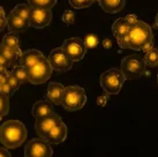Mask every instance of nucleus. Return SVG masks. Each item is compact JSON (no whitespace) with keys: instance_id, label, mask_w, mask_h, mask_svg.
I'll use <instances>...</instances> for the list:
<instances>
[{"instance_id":"f257e3e1","label":"nucleus","mask_w":158,"mask_h":157,"mask_svg":"<svg viewBox=\"0 0 158 157\" xmlns=\"http://www.w3.org/2000/svg\"><path fill=\"white\" fill-rule=\"evenodd\" d=\"M27 140V128L19 120H8L0 126V142L6 148L14 149L23 144Z\"/></svg>"},{"instance_id":"f03ea898","label":"nucleus","mask_w":158,"mask_h":157,"mask_svg":"<svg viewBox=\"0 0 158 157\" xmlns=\"http://www.w3.org/2000/svg\"><path fill=\"white\" fill-rule=\"evenodd\" d=\"M129 49L134 51H142L150 43H154V34L151 27L145 22L139 21L131 27L129 30Z\"/></svg>"},{"instance_id":"7ed1b4c3","label":"nucleus","mask_w":158,"mask_h":157,"mask_svg":"<svg viewBox=\"0 0 158 157\" xmlns=\"http://www.w3.org/2000/svg\"><path fill=\"white\" fill-rule=\"evenodd\" d=\"M125 81H126V78H125L123 73L121 72V70L115 68V67L105 70L101 75V78H99L101 87L103 88V90L107 95H117V94H119Z\"/></svg>"},{"instance_id":"20e7f679","label":"nucleus","mask_w":158,"mask_h":157,"mask_svg":"<svg viewBox=\"0 0 158 157\" xmlns=\"http://www.w3.org/2000/svg\"><path fill=\"white\" fill-rule=\"evenodd\" d=\"M87 103V94L80 86H68L64 90L62 106L64 109L73 112L81 110Z\"/></svg>"},{"instance_id":"39448f33","label":"nucleus","mask_w":158,"mask_h":157,"mask_svg":"<svg viewBox=\"0 0 158 157\" xmlns=\"http://www.w3.org/2000/svg\"><path fill=\"white\" fill-rule=\"evenodd\" d=\"M145 64L143 57L139 53H134L125 57L121 60V72L123 73L126 80H137L141 78L145 72Z\"/></svg>"},{"instance_id":"423d86ee","label":"nucleus","mask_w":158,"mask_h":157,"mask_svg":"<svg viewBox=\"0 0 158 157\" xmlns=\"http://www.w3.org/2000/svg\"><path fill=\"white\" fill-rule=\"evenodd\" d=\"M28 70V81L32 84H42L46 82L52 75V67L46 58L43 56Z\"/></svg>"},{"instance_id":"0eeeda50","label":"nucleus","mask_w":158,"mask_h":157,"mask_svg":"<svg viewBox=\"0 0 158 157\" xmlns=\"http://www.w3.org/2000/svg\"><path fill=\"white\" fill-rule=\"evenodd\" d=\"M52 155V147L50 142L44 138L31 140L24 147L26 157H51Z\"/></svg>"},{"instance_id":"6e6552de","label":"nucleus","mask_w":158,"mask_h":157,"mask_svg":"<svg viewBox=\"0 0 158 157\" xmlns=\"http://www.w3.org/2000/svg\"><path fill=\"white\" fill-rule=\"evenodd\" d=\"M48 60L52 67V70L59 72V73H65L67 70H69L74 62L61 48L53 49L48 54Z\"/></svg>"},{"instance_id":"1a4fd4ad","label":"nucleus","mask_w":158,"mask_h":157,"mask_svg":"<svg viewBox=\"0 0 158 157\" xmlns=\"http://www.w3.org/2000/svg\"><path fill=\"white\" fill-rule=\"evenodd\" d=\"M61 49L73 61L82 60L87 53V48L83 39L80 37H72L66 39L61 45Z\"/></svg>"},{"instance_id":"9d476101","label":"nucleus","mask_w":158,"mask_h":157,"mask_svg":"<svg viewBox=\"0 0 158 157\" xmlns=\"http://www.w3.org/2000/svg\"><path fill=\"white\" fill-rule=\"evenodd\" d=\"M62 120L60 116H58L56 112H53L48 116L36 118L35 122V131L37 133L38 138H44L46 136L48 132L52 129L54 126H57L58 124H60Z\"/></svg>"},{"instance_id":"9b49d317","label":"nucleus","mask_w":158,"mask_h":157,"mask_svg":"<svg viewBox=\"0 0 158 157\" xmlns=\"http://www.w3.org/2000/svg\"><path fill=\"white\" fill-rule=\"evenodd\" d=\"M52 21L51 9H32L29 19V26L36 29H43Z\"/></svg>"},{"instance_id":"f8f14e48","label":"nucleus","mask_w":158,"mask_h":157,"mask_svg":"<svg viewBox=\"0 0 158 157\" xmlns=\"http://www.w3.org/2000/svg\"><path fill=\"white\" fill-rule=\"evenodd\" d=\"M67 132H68V129H67L66 124H64V121H61L48 132L45 136V139L48 140L50 143L60 144L67 139Z\"/></svg>"},{"instance_id":"ddd939ff","label":"nucleus","mask_w":158,"mask_h":157,"mask_svg":"<svg viewBox=\"0 0 158 157\" xmlns=\"http://www.w3.org/2000/svg\"><path fill=\"white\" fill-rule=\"evenodd\" d=\"M64 90L65 87L61 83L58 82H51L48 87V98L51 100L54 105H61L62 104V98H64Z\"/></svg>"},{"instance_id":"4468645a","label":"nucleus","mask_w":158,"mask_h":157,"mask_svg":"<svg viewBox=\"0 0 158 157\" xmlns=\"http://www.w3.org/2000/svg\"><path fill=\"white\" fill-rule=\"evenodd\" d=\"M0 53L7 58L10 66H13L20 61V58L22 56V50L20 46H7L5 44H0Z\"/></svg>"},{"instance_id":"2eb2a0df","label":"nucleus","mask_w":158,"mask_h":157,"mask_svg":"<svg viewBox=\"0 0 158 157\" xmlns=\"http://www.w3.org/2000/svg\"><path fill=\"white\" fill-rule=\"evenodd\" d=\"M29 27V22L23 20V19L19 18L14 14L9 13L7 16V28H8L9 32H22Z\"/></svg>"},{"instance_id":"dca6fc26","label":"nucleus","mask_w":158,"mask_h":157,"mask_svg":"<svg viewBox=\"0 0 158 157\" xmlns=\"http://www.w3.org/2000/svg\"><path fill=\"white\" fill-rule=\"evenodd\" d=\"M40 57H43L42 51L36 50V49H31V50H28V51L22 52V56L20 58L19 64L22 65L23 67H26V68H30L35 62L38 61V59Z\"/></svg>"},{"instance_id":"f3484780","label":"nucleus","mask_w":158,"mask_h":157,"mask_svg":"<svg viewBox=\"0 0 158 157\" xmlns=\"http://www.w3.org/2000/svg\"><path fill=\"white\" fill-rule=\"evenodd\" d=\"M131 24L127 22L125 18H119L113 22L112 24V34L115 39L121 38L123 36H127L131 30Z\"/></svg>"},{"instance_id":"a211bd4d","label":"nucleus","mask_w":158,"mask_h":157,"mask_svg":"<svg viewBox=\"0 0 158 157\" xmlns=\"http://www.w3.org/2000/svg\"><path fill=\"white\" fill-rule=\"evenodd\" d=\"M98 2L104 12L114 14L123 11L126 5V0H99Z\"/></svg>"},{"instance_id":"6ab92c4d","label":"nucleus","mask_w":158,"mask_h":157,"mask_svg":"<svg viewBox=\"0 0 158 157\" xmlns=\"http://www.w3.org/2000/svg\"><path fill=\"white\" fill-rule=\"evenodd\" d=\"M53 112H54L53 106L50 103H48L46 100L36 102L35 104H34V106H32V110H31V113H32V116L35 118L48 116V114H51Z\"/></svg>"},{"instance_id":"aec40b11","label":"nucleus","mask_w":158,"mask_h":157,"mask_svg":"<svg viewBox=\"0 0 158 157\" xmlns=\"http://www.w3.org/2000/svg\"><path fill=\"white\" fill-rule=\"evenodd\" d=\"M143 61L147 67H151V68L158 67V49L152 46L148 51H145L143 56Z\"/></svg>"},{"instance_id":"412c9836","label":"nucleus","mask_w":158,"mask_h":157,"mask_svg":"<svg viewBox=\"0 0 158 157\" xmlns=\"http://www.w3.org/2000/svg\"><path fill=\"white\" fill-rule=\"evenodd\" d=\"M31 11H32V8H31L28 4H19V5H16L13 9H12V12H10V13L29 22Z\"/></svg>"},{"instance_id":"4be33fe9","label":"nucleus","mask_w":158,"mask_h":157,"mask_svg":"<svg viewBox=\"0 0 158 157\" xmlns=\"http://www.w3.org/2000/svg\"><path fill=\"white\" fill-rule=\"evenodd\" d=\"M32 9H52L58 0H27Z\"/></svg>"},{"instance_id":"5701e85b","label":"nucleus","mask_w":158,"mask_h":157,"mask_svg":"<svg viewBox=\"0 0 158 157\" xmlns=\"http://www.w3.org/2000/svg\"><path fill=\"white\" fill-rule=\"evenodd\" d=\"M83 42H84V44H85L87 50L92 51V50L97 49V46L101 44V39H99V37H98V35H97L96 32L89 31L88 34L84 36Z\"/></svg>"},{"instance_id":"b1692460","label":"nucleus","mask_w":158,"mask_h":157,"mask_svg":"<svg viewBox=\"0 0 158 157\" xmlns=\"http://www.w3.org/2000/svg\"><path fill=\"white\" fill-rule=\"evenodd\" d=\"M12 73L19 78V81L21 83L28 82V70H27L26 67H23L22 65L15 66L14 70H12Z\"/></svg>"},{"instance_id":"393cba45","label":"nucleus","mask_w":158,"mask_h":157,"mask_svg":"<svg viewBox=\"0 0 158 157\" xmlns=\"http://www.w3.org/2000/svg\"><path fill=\"white\" fill-rule=\"evenodd\" d=\"M9 97L5 96L4 94L0 92V119H2L4 117H6L9 112Z\"/></svg>"},{"instance_id":"a878e982","label":"nucleus","mask_w":158,"mask_h":157,"mask_svg":"<svg viewBox=\"0 0 158 157\" xmlns=\"http://www.w3.org/2000/svg\"><path fill=\"white\" fill-rule=\"evenodd\" d=\"M1 44H5L7 46H20V40L15 32H8L7 35L4 36Z\"/></svg>"},{"instance_id":"bb28decb","label":"nucleus","mask_w":158,"mask_h":157,"mask_svg":"<svg viewBox=\"0 0 158 157\" xmlns=\"http://www.w3.org/2000/svg\"><path fill=\"white\" fill-rule=\"evenodd\" d=\"M69 4L74 7L75 9H82L85 7H89L94 4L95 0H68Z\"/></svg>"},{"instance_id":"cd10ccee","label":"nucleus","mask_w":158,"mask_h":157,"mask_svg":"<svg viewBox=\"0 0 158 157\" xmlns=\"http://www.w3.org/2000/svg\"><path fill=\"white\" fill-rule=\"evenodd\" d=\"M75 19H76L75 18V13L73 11H65L61 16V20H62V22H64V24L67 27L72 26L75 22Z\"/></svg>"},{"instance_id":"c85d7f7f","label":"nucleus","mask_w":158,"mask_h":157,"mask_svg":"<svg viewBox=\"0 0 158 157\" xmlns=\"http://www.w3.org/2000/svg\"><path fill=\"white\" fill-rule=\"evenodd\" d=\"M7 83H8L10 87L13 88L14 91H16L20 87L21 82L19 81V78L13 74V73H8V76H7Z\"/></svg>"},{"instance_id":"c756f323","label":"nucleus","mask_w":158,"mask_h":157,"mask_svg":"<svg viewBox=\"0 0 158 157\" xmlns=\"http://www.w3.org/2000/svg\"><path fill=\"white\" fill-rule=\"evenodd\" d=\"M0 92H1V94H4L5 96L10 97L15 91H14L13 88L10 87L8 83H7V81H6V82H4V83H1V84H0Z\"/></svg>"},{"instance_id":"7c9ffc66","label":"nucleus","mask_w":158,"mask_h":157,"mask_svg":"<svg viewBox=\"0 0 158 157\" xmlns=\"http://www.w3.org/2000/svg\"><path fill=\"white\" fill-rule=\"evenodd\" d=\"M101 44H102V49L104 50V51H110L111 49L113 48V42H112V38L111 37H105V38H103V40H101Z\"/></svg>"},{"instance_id":"2f4dec72","label":"nucleus","mask_w":158,"mask_h":157,"mask_svg":"<svg viewBox=\"0 0 158 157\" xmlns=\"http://www.w3.org/2000/svg\"><path fill=\"white\" fill-rule=\"evenodd\" d=\"M5 27H7V15L5 14L4 8L0 6V31L4 30Z\"/></svg>"},{"instance_id":"473e14b6","label":"nucleus","mask_w":158,"mask_h":157,"mask_svg":"<svg viewBox=\"0 0 158 157\" xmlns=\"http://www.w3.org/2000/svg\"><path fill=\"white\" fill-rule=\"evenodd\" d=\"M118 42V45L121 49H129V36H123L121 38L117 39Z\"/></svg>"},{"instance_id":"72a5a7b5","label":"nucleus","mask_w":158,"mask_h":157,"mask_svg":"<svg viewBox=\"0 0 158 157\" xmlns=\"http://www.w3.org/2000/svg\"><path fill=\"white\" fill-rule=\"evenodd\" d=\"M96 103L98 106L104 108V106L106 105V103H107V95H102V96H99L98 98H97Z\"/></svg>"},{"instance_id":"f704fd0d","label":"nucleus","mask_w":158,"mask_h":157,"mask_svg":"<svg viewBox=\"0 0 158 157\" xmlns=\"http://www.w3.org/2000/svg\"><path fill=\"white\" fill-rule=\"evenodd\" d=\"M125 19L127 20V22L131 24V26H133L134 23H136V22L139 21V18L136 16L135 14H127V15L125 16Z\"/></svg>"},{"instance_id":"c9c22d12","label":"nucleus","mask_w":158,"mask_h":157,"mask_svg":"<svg viewBox=\"0 0 158 157\" xmlns=\"http://www.w3.org/2000/svg\"><path fill=\"white\" fill-rule=\"evenodd\" d=\"M0 66H5V67H7V68L10 66L9 61L7 60V58L5 57L4 54H1V53H0Z\"/></svg>"},{"instance_id":"e433bc0d","label":"nucleus","mask_w":158,"mask_h":157,"mask_svg":"<svg viewBox=\"0 0 158 157\" xmlns=\"http://www.w3.org/2000/svg\"><path fill=\"white\" fill-rule=\"evenodd\" d=\"M8 73H9L8 70H6V72H0V84L7 81V76H8Z\"/></svg>"},{"instance_id":"4c0bfd02","label":"nucleus","mask_w":158,"mask_h":157,"mask_svg":"<svg viewBox=\"0 0 158 157\" xmlns=\"http://www.w3.org/2000/svg\"><path fill=\"white\" fill-rule=\"evenodd\" d=\"M0 157H10V154L8 153L7 149L0 148Z\"/></svg>"},{"instance_id":"58836bf2","label":"nucleus","mask_w":158,"mask_h":157,"mask_svg":"<svg viewBox=\"0 0 158 157\" xmlns=\"http://www.w3.org/2000/svg\"><path fill=\"white\" fill-rule=\"evenodd\" d=\"M156 26L158 27V13L156 14Z\"/></svg>"},{"instance_id":"ea45409f","label":"nucleus","mask_w":158,"mask_h":157,"mask_svg":"<svg viewBox=\"0 0 158 157\" xmlns=\"http://www.w3.org/2000/svg\"><path fill=\"white\" fill-rule=\"evenodd\" d=\"M157 82H158V74H157Z\"/></svg>"},{"instance_id":"a19ab883","label":"nucleus","mask_w":158,"mask_h":157,"mask_svg":"<svg viewBox=\"0 0 158 157\" xmlns=\"http://www.w3.org/2000/svg\"><path fill=\"white\" fill-rule=\"evenodd\" d=\"M97 1H99V0H97Z\"/></svg>"}]
</instances>
